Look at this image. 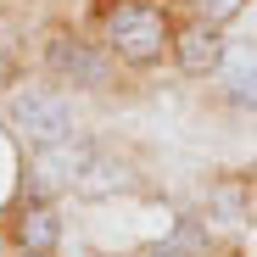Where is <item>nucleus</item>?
<instances>
[{
  "label": "nucleus",
  "instance_id": "1a4fd4ad",
  "mask_svg": "<svg viewBox=\"0 0 257 257\" xmlns=\"http://www.w3.org/2000/svg\"><path fill=\"white\" fill-rule=\"evenodd\" d=\"M196 6H201V17H196V23L224 28V23H235V17H240V6H246V0H196Z\"/></svg>",
  "mask_w": 257,
  "mask_h": 257
},
{
  "label": "nucleus",
  "instance_id": "f257e3e1",
  "mask_svg": "<svg viewBox=\"0 0 257 257\" xmlns=\"http://www.w3.org/2000/svg\"><path fill=\"white\" fill-rule=\"evenodd\" d=\"M106 51L128 67H151L162 62V51H174V28H168V12L151 6V0H128L106 17Z\"/></svg>",
  "mask_w": 257,
  "mask_h": 257
},
{
  "label": "nucleus",
  "instance_id": "7ed1b4c3",
  "mask_svg": "<svg viewBox=\"0 0 257 257\" xmlns=\"http://www.w3.org/2000/svg\"><path fill=\"white\" fill-rule=\"evenodd\" d=\"M12 128L34 146H56L73 135V106L51 90H23V95H12Z\"/></svg>",
  "mask_w": 257,
  "mask_h": 257
},
{
  "label": "nucleus",
  "instance_id": "39448f33",
  "mask_svg": "<svg viewBox=\"0 0 257 257\" xmlns=\"http://www.w3.org/2000/svg\"><path fill=\"white\" fill-rule=\"evenodd\" d=\"M174 56H179V67L190 73V78H207V73H218L224 67V39H218V28H207V23H190L185 34H174Z\"/></svg>",
  "mask_w": 257,
  "mask_h": 257
},
{
  "label": "nucleus",
  "instance_id": "9d476101",
  "mask_svg": "<svg viewBox=\"0 0 257 257\" xmlns=\"http://www.w3.org/2000/svg\"><path fill=\"white\" fill-rule=\"evenodd\" d=\"M201 246H207V240H201L196 229H179L174 240H168V246H162V257H179V251H201Z\"/></svg>",
  "mask_w": 257,
  "mask_h": 257
},
{
  "label": "nucleus",
  "instance_id": "0eeeda50",
  "mask_svg": "<svg viewBox=\"0 0 257 257\" xmlns=\"http://www.w3.org/2000/svg\"><path fill=\"white\" fill-rule=\"evenodd\" d=\"M56 235H62V229H56V212H51V207H28L23 224H17V240H23L28 251H39V257L56 246Z\"/></svg>",
  "mask_w": 257,
  "mask_h": 257
},
{
  "label": "nucleus",
  "instance_id": "20e7f679",
  "mask_svg": "<svg viewBox=\"0 0 257 257\" xmlns=\"http://www.w3.org/2000/svg\"><path fill=\"white\" fill-rule=\"evenodd\" d=\"M45 67H51L62 84H73V90H101V84H106L101 56L84 45V39H73V34H56L51 45H45Z\"/></svg>",
  "mask_w": 257,
  "mask_h": 257
},
{
  "label": "nucleus",
  "instance_id": "9b49d317",
  "mask_svg": "<svg viewBox=\"0 0 257 257\" xmlns=\"http://www.w3.org/2000/svg\"><path fill=\"white\" fill-rule=\"evenodd\" d=\"M23 257H39V251H23Z\"/></svg>",
  "mask_w": 257,
  "mask_h": 257
},
{
  "label": "nucleus",
  "instance_id": "423d86ee",
  "mask_svg": "<svg viewBox=\"0 0 257 257\" xmlns=\"http://www.w3.org/2000/svg\"><path fill=\"white\" fill-rule=\"evenodd\" d=\"M218 84H224V101H229V106L257 112V51H235V56H224Z\"/></svg>",
  "mask_w": 257,
  "mask_h": 257
},
{
  "label": "nucleus",
  "instance_id": "6e6552de",
  "mask_svg": "<svg viewBox=\"0 0 257 257\" xmlns=\"http://www.w3.org/2000/svg\"><path fill=\"white\" fill-rule=\"evenodd\" d=\"M123 185H128V168L95 151V162H90V174H84L78 190H84V196H106V190H123Z\"/></svg>",
  "mask_w": 257,
  "mask_h": 257
},
{
  "label": "nucleus",
  "instance_id": "f03ea898",
  "mask_svg": "<svg viewBox=\"0 0 257 257\" xmlns=\"http://www.w3.org/2000/svg\"><path fill=\"white\" fill-rule=\"evenodd\" d=\"M95 140L90 135H67L56 146H39L34 162H28V190L34 196H56V190H78L84 174H90V162H95Z\"/></svg>",
  "mask_w": 257,
  "mask_h": 257
}]
</instances>
